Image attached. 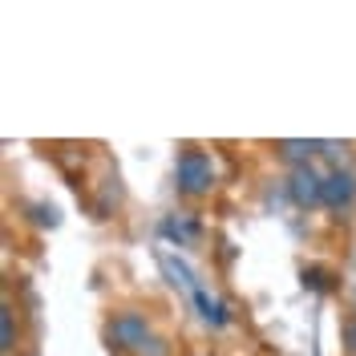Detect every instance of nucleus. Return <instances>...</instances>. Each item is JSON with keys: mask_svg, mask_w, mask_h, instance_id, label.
<instances>
[{"mask_svg": "<svg viewBox=\"0 0 356 356\" xmlns=\"http://www.w3.org/2000/svg\"><path fill=\"white\" fill-rule=\"evenodd\" d=\"M0 328H4V348H13V312H0Z\"/></svg>", "mask_w": 356, "mask_h": 356, "instance_id": "8", "label": "nucleus"}, {"mask_svg": "<svg viewBox=\"0 0 356 356\" xmlns=\"http://www.w3.org/2000/svg\"><path fill=\"white\" fill-rule=\"evenodd\" d=\"M195 304L202 308V316H207L211 324H227V308H222V304H211V296L202 288H195Z\"/></svg>", "mask_w": 356, "mask_h": 356, "instance_id": "5", "label": "nucleus"}, {"mask_svg": "<svg viewBox=\"0 0 356 356\" xmlns=\"http://www.w3.org/2000/svg\"><path fill=\"white\" fill-rule=\"evenodd\" d=\"M33 219L41 222V227H53V222H57V211H53V207H33Z\"/></svg>", "mask_w": 356, "mask_h": 356, "instance_id": "7", "label": "nucleus"}, {"mask_svg": "<svg viewBox=\"0 0 356 356\" xmlns=\"http://www.w3.org/2000/svg\"><path fill=\"white\" fill-rule=\"evenodd\" d=\"M291 199L300 202V207H316V202H324V178L316 175L312 166H300V170L291 175Z\"/></svg>", "mask_w": 356, "mask_h": 356, "instance_id": "3", "label": "nucleus"}, {"mask_svg": "<svg viewBox=\"0 0 356 356\" xmlns=\"http://www.w3.org/2000/svg\"><path fill=\"white\" fill-rule=\"evenodd\" d=\"M110 340L122 348V353H146V344H150V324L138 316V312H122V316H113L110 324Z\"/></svg>", "mask_w": 356, "mask_h": 356, "instance_id": "2", "label": "nucleus"}, {"mask_svg": "<svg viewBox=\"0 0 356 356\" xmlns=\"http://www.w3.org/2000/svg\"><path fill=\"white\" fill-rule=\"evenodd\" d=\"M344 344L348 353H356V320H344Z\"/></svg>", "mask_w": 356, "mask_h": 356, "instance_id": "9", "label": "nucleus"}, {"mask_svg": "<svg viewBox=\"0 0 356 356\" xmlns=\"http://www.w3.org/2000/svg\"><path fill=\"white\" fill-rule=\"evenodd\" d=\"M215 182V166L202 150H186L178 158V191L182 195H207Z\"/></svg>", "mask_w": 356, "mask_h": 356, "instance_id": "1", "label": "nucleus"}, {"mask_svg": "<svg viewBox=\"0 0 356 356\" xmlns=\"http://www.w3.org/2000/svg\"><path fill=\"white\" fill-rule=\"evenodd\" d=\"M312 150H320V142H280V154L291 158V162L296 158H308Z\"/></svg>", "mask_w": 356, "mask_h": 356, "instance_id": "6", "label": "nucleus"}, {"mask_svg": "<svg viewBox=\"0 0 356 356\" xmlns=\"http://www.w3.org/2000/svg\"><path fill=\"white\" fill-rule=\"evenodd\" d=\"M356 199V178L348 170H332L324 178V202L328 207H348Z\"/></svg>", "mask_w": 356, "mask_h": 356, "instance_id": "4", "label": "nucleus"}]
</instances>
